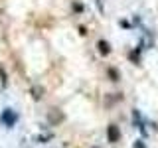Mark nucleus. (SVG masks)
<instances>
[{"label":"nucleus","mask_w":158,"mask_h":148,"mask_svg":"<svg viewBox=\"0 0 158 148\" xmlns=\"http://www.w3.org/2000/svg\"><path fill=\"white\" fill-rule=\"evenodd\" d=\"M0 121H2L4 125H6V126L10 128V126H14V125H16L18 115L12 111V109H4V113H2V117H0Z\"/></svg>","instance_id":"obj_1"},{"label":"nucleus","mask_w":158,"mask_h":148,"mask_svg":"<svg viewBox=\"0 0 158 148\" xmlns=\"http://www.w3.org/2000/svg\"><path fill=\"white\" fill-rule=\"evenodd\" d=\"M132 122H135V126H138V128H140L142 132H144V121H142L140 113H138L136 109H135V111H132Z\"/></svg>","instance_id":"obj_2"},{"label":"nucleus","mask_w":158,"mask_h":148,"mask_svg":"<svg viewBox=\"0 0 158 148\" xmlns=\"http://www.w3.org/2000/svg\"><path fill=\"white\" fill-rule=\"evenodd\" d=\"M107 134H109V140H111V142H117L118 140V130H117L115 125H111V126L107 128Z\"/></svg>","instance_id":"obj_3"},{"label":"nucleus","mask_w":158,"mask_h":148,"mask_svg":"<svg viewBox=\"0 0 158 148\" xmlns=\"http://www.w3.org/2000/svg\"><path fill=\"white\" fill-rule=\"evenodd\" d=\"M44 95V89H40V87H32V97L36 99V101H40Z\"/></svg>","instance_id":"obj_4"},{"label":"nucleus","mask_w":158,"mask_h":148,"mask_svg":"<svg viewBox=\"0 0 158 148\" xmlns=\"http://www.w3.org/2000/svg\"><path fill=\"white\" fill-rule=\"evenodd\" d=\"M99 51H101L103 56H107V53L111 51V49H109V43H107V42H103V39H101V42H99Z\"/></svg>","instance_id":"obj_5"},{"label":"nucleus","mask_w":158,"mask_h":148,"mask_svg":"<svg viewBox=\"0 0 158 148\" xmlns=\"http://www.w3.org/2000/svg\"><path fill=\"white\" fill-rule=\"evenodd\" d=\"M135 148H144V144H142L140 140H136V142H135Z\"/></svg>","instance_id":"obj_6"},{"label":"nucleus","mask_w":158,"mask_h":148,"mask_svg":"<svg viewBox=\"0 0 158 148\" xmlns=\"http://www.w3.org/2000/svg\"><path fill=\"white\" fill-rule=\"evenodd\" d=\"M91 148H101V146H91Z\"/></svg>","instance_id":"obj_7"}]
</instances>
